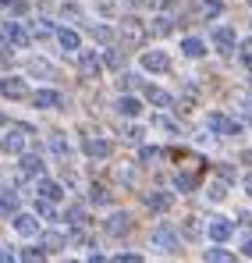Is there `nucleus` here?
<instances>
[{"label":"nucleus","instance_id":"obj_1","mask_svg":"<svg viewBox=\"0 0 252 263\" xmlns=\"http://www.w3.org/2000/svg\"><path fill=\"white\" fill-rule=\"evenodd\" d=\"M0 36H4V43H11V46H25L29 43V32H25L18 22H4V25H0Z\"/></svg>","mask_w":252,"mask_h":263},{"label":"nucleus","instance_id":"obj_2","mask_svg":"<svg viewBox=\"0 0 252 263\" xmlns=\"http://www.w3.org/2000/svg\"><path fill=\"white\" fill-rule=\"evenodd\" d=\"M0 146H4L7 153H18V157H25V132H22V128L7 132V135L0 139Z\"/></svg>","mask_w":252,"mask_h":263},{"label":"nucleus","instance_id":"obj_3","mask_svg":"<svg viewBox=\"0 0 252 263\" xmlns=\"http://www.w3.org/2000/svg\"><path fill=\"white\" fill-rule=\"evenodd\" d=\"M142 68H146V71H167L170 61H167V53H160V50H149V53H142Z\"/></svg>","mask_w":252,"mask_h":263},{"label":"nucleus","instance_id":"obj_4","mask_svg":"<svg viewBox=\"0 0 252 263\" xmlns=\"http://www.w3.org/2000/svg\"><path fill=\"white\" fill-rule=\"evenodd\" d=\"M210 128L213 132H220V135H238V121H231L227 114H210Z\"/></svg>","mask_w":252,"mask_h":263},{"label":"nucleus","instance_id":"obj_5","mask_svg":"<svg viewBox=\"0 0 252 263\" xmlns=\"http://www.w3.org/2000/svg\"><path fill=\"white\" fill-rule=\"evenodd\" d=\"M213 43H217V50L224 57H231L235 53V32L231 29H213Z\"/></svg>","mask_w":252,"mask_h":263},{"label":"nucleus","instance_id":"obj_6","mask_svg":"<svg viewBox=\"0 0 252 263\" xmlns=\"http://www.w3.org/2000/svg\"><path fill=\"white\" fill-rule=\"evenodd\" d=\"M36 192L43 196V203H57V199H61V185H57V181H50V178H40Z\"/></svg>","mask_w":252,"mask_h":263},{"label":"nucleus","instance_id":"obj_7","mask_svg":"<svg viewBox=\"0 0 252 263\" xmlns=\"http://www.w3.org/2000/svg\"><path fill=\"white\" fill-rule=\"evenodd\" d=\"M0 96L22 100V96H25V82H22V79H4V82H0Z\"/></svg>","mask_w":252,"mask_h":263},{"label":"nucleus","instance_id":"obj_8","mask_svg":"<svg viewBox=\"0 0 252 263\" xmlns=\"http://www.w3.org/2000/svg\"><path fill=\"white\" fill-rule=\"evenodd\" d=\"M153 242H157L160 249H178V238H174V228H167V224L153 231Z\"/></svg>","mask_w":252,"mask_h":263},{"label":"nucleus","instance_id":"obj_9","mask_svg":"<svg viewBox=\"0 0 252 263\" xmlns=\"http://www.w3.org/2000/svg\"><path fill=\"white\" fill-rule=\"evenodd\" d=\"M79 68H82V75H100L103 61H100V53H82L79 57Z\"/></svg>","mask_w":252,"mask_h":263},{"label":"nucleus","instance_id":"obj_10","mask_svg":"<svg viewBox=\"0 0 252 263\" xmlns=\"http://www.w3.org/2000/svg\"><path fill=\"white\" fill-rule=\"evenodd\" d=\"M14 231H18V235H36V231H40V220L29 217V214H18V217H14Z\"/></svg>","mask_w":252,"mask_h":263},{"label":"nucleus","instance_id":"obj_11","mask_svg":"<svg viewBox=\"0 0 252 263\" xmlns=\"http://www.w3.org/2000/svg\"><path fill=\"white\" fill-rule=\"evenodd\" d=\"M32 103H36V107H61V92H53V89H40V92L32 96Z\"/></svg>","mask_w":252,"mask_h":263},{"label":"nucleus","instance_id":"obj_12","mask_svg":"<svg viewBox=\"0 0 252 263\" xmlns=\"http://www.w3.org/2000/svg\"><path fill=\"white\" fill-rule=\"evenodd\" d=\"M210 238L213 242H227V238H231V224H227V220H210Z\"/></svg>","mask_w":252,"mask_h":263},{"label":"nucleus","instance_id":"obj_13","mask_svg":"<svg viewBox=\"0 0 252 263\" xmlns=\"http://www.w3.org/2000/svg\"><path fill=\"white\" fill-rule=\"evenodd\" d=\"M85 153L96 157V160H103V157L110 153V142H103V139H89V142H85Z\"/></svg>","mask_w":252,"mask_h":263},{"label":"nucleus","instance_id":"obj_14","mask_svg":"<svg viewBox=\"0 0 252 263\" xmlns=\"http://www.w3.org/2000/svg\"><path fill=\"white\" fill-rule=\"evenodd\" d=\"M128 228H131V220H128L125 214H114V217L107 220V231H110V235H125Z\"/></svg>","mask_w":252,"mask_h":263},{"label":"nucleus","instance_id":"obj_15","mask_svg":"<svg viewBox=\"0 0 252 263\" xmlns=\"http://www.w3.org/2000/svg\"><path fill=\"white\" fill-rule=\"evenodd\" d=\"M146 203H149V210L164 214V210L170 206V196H167V192H149V199H146Z\"/></svg>","mask_w":252,"mask_h":263},{"label":"nucleus","instance_id":"obj_16","mask_svg":"<svg viewBox=\"0 0 252 263\" xmlns=\"http://www.w3.org/2000/svg\"><path fill=\"white\" fill-rule=\"evenodd\" d=\"M125 43H142V25H139L135 18L125 22Z\"/></svg>","mask_w":252,"mask_h":263},{"label":"nucleus","instance_id":"obj_17","mask_svg":"<svg viewBox=\"0 0 252 263\" xmlns=\"http://www.w3.org/2000/svg\"><path fill=\"white\" fill-rule=\"evenodd\" d=\"M0 210H4V214L18 210V196H14V189H0Z\"/></svg>","mask_w":252,"mask_h":263},{"label":"nucleus","instance_id":"obj_18","mask_svg":"<svg viewBox=\"0 0 252 263\" xmlns=\"http://www.w3.org/2000/svg\"><path fill=\"white\" fill-rule=\"evenodd\" d=\"M22 171H25V175H40V171H43V160L36 157V153H25V157H22Z\"/></svg>","mask_w":252,"mask_h":263},{"label":"nucleus","instance_id":"obj_19","mask_svg":"<svg viewBox=\"0 0 252 263\" xmlns=\"http://www.w3.org/2000/svg\"><path fill=\"white\" fill-rule=\"evenodd\" d=\"M22 263H46V249H43V246H29V249L22 253Z\"/></svg>","mask_w":252,"mask_h":263},{"label":"nucleus","instance_id":"obj_20","mask_svg":"<svg viewBox=\"0 0 252 263\" xmlns=\"http://www.w3.org/2000/svg\"><path fill=\"white\" fill-rule=\"evenodd\" d=\"M57 40H61L64 50H79V36H75L71 29H57Z\"/></svg>","mask_w":252,"mask_h":263},{"label":"nucleus","instance_id":"obj_21","mask_svg":"<svg viewBox=\"0 0 252 263\" xmlns=\"http://www.w3.org/2000/svg\"><path fill=\"white\" fill-rule=\"evenodd\" d=\"M146 96H149V103H157V107H167L170 103V92H164V89H146Z\"/></svg>","mask_w":252,"mask_h":263},{"label":"nucleus","instance_id":"obj_22","mask_svg":"<svg viewBox=\"0 0 252 263\" xmlns=\"http://www.w3.org/2000/svg\"><path fill=\"white\" fill-rule=\"evenodd\" d=\"M181 50H185L188 57H203V50H206V46L199 43V40H181Z\"/></svg>","mask_w":252,"mask_h":263},{"label":"nucleus","instance_id":"obj_23","mask_svg":"<svg viewBox=\"0 0 252 263\" xmlns=\"http://www.w3.org/2000/svg\"><path fill=\"white\" fill-rule=\"evenodd\" d=\"M206 260H210V263H235V256H231V253H224V249H210V253H206Z\"/></svg>","mask_w":252,"mask_h":263},{"label":"nucleus","instance_id":"obj_24","mask_svg":"<svg viewBox=\"0 0 252 263\" xmlns=\"http://www.w3.org/2000/svg\"><path fill=\"white\" fill-rule=\"evenodd\" d=\"M174 185H178L181 192H192V189H196V175H178V178H174Z\"/></svg>","mask_w":252,"mask_h":263},{"label":"nucleus","instance_id":"obj_25","mask_svg":"<svg viewBox=\"0 0 252 263\" xmlns=\"http://www.w3.org/2000/svg\"><path fill=\"white\" fill-rule=\"evenodd\" d=\"M220 11H224V4H220V0H206V4H203V14H206V18H217Z\"/></svg>","mask_w":252,"mask_h":263},{"label":"nucleus","instance_id":"obj_26","mask_svg":"<svg viewBox=\"0 0 252 263\" xmlns=\"http://www.w3.org/2000/svg\"><path fill=\"white\" fill-rule=\"evenodd\" d=\"M121 114H125V118H135V114H139V100H131V96L121 100Z\"/></svg>","mask_w":252,"mask_h":263},{"label":"nucleus","instance_id":"obj_27","mask_svg":"<svg viewBox=\"0 0 252 263\" xmlns=\"http://www.w3.org/2000/svg\"><path fill=\"white\" fill-rule=\"evenodd\" d=\"M103 64H107V68H121V64H125V57H121L118 50H110V53L103 57Z\"/></svg>","mask_w":252,"mask_h":263},{"label":"nucleus","instance_id":"obj_28","mask_svg":"<svg viewBox=\"0 0 252 263\" xmlns=\"http://www.w3.org/2000/svg\"><path fill=\"white\" fill-rule=\"evenodd\" d=\"M68 220L82 228V224H85V210H82V206H71V210H68Z\"/></svg>","mask_w":252,"mask_h":263},{"label":"nucleus","instance_id":"obj_29","mask_svg":"<svg viewBox=\"0 0 252 263\" xmlns=\"http://www.w3.org/2000/svg\"><path fill=\"white\" fill-rule=\"evenodd\" d=\"M32 75H43V79H46V75H53V68H50L46 61H32Z\"/></svg>","mask_w":252,"mask_h":263},{"label":"nucleus","instance_id":"obj_30","mask_svg":"<svg viewBox=\"0 0 252 263\" xmlns=\"http://www.w3.org/2000/svg\"><path fill=\"white\" fill-rule=\"evenodd\" d=\"M92 36H96V43H110V29H107V25H96Z\"/></svg>","mask_w":252,"mask_h":263},{"label":"nucleus","instance_id":"obj_31","mask_svg":"<svg viewBox=\"0 0 252 263\" xmlns=\"http://www.w3.org/2000/svg\"><path fill=\"white\" fill-rule=\"evenodd\" d=\"M92 199H96V203H110V192H107L103 185H92Z\"/></svg>","mask_w":252,"mask_h":263},{"label":"nucleus","instance_id":"obj_32","mask_svg":"<svg viewBox=\"0 0 252 263\" xmlns=\"http://www.w3.org/2000/svg\"><path fill=\"white\" fill-rule=\"evenodd\" d=\"M153 32H157V36H167V32H170V22H167V18H157V22H153Z\"/></svg>","mask_w":252,"mask_h":263},{"label":"nucleus","instance_id":"obj_33","mask_svg":"<svg viewBox=\"0 0 252 263\" xmlns=\"http://www.w3.org/2000/svg\"><path fill=\"white\" fill-rule=\"evenodd\" d=\"M61 246H64V238H61L57 231H50V235H46V249H61Z\"/></svg>","mask_w":252,"mask_h":263},{"label":"nucleus","instance_id":"obj_34","mask_svg":"<svg viewBox=\"0 0 252 263\" xmlns=\"http://www.w3.org/2000/svg\"><path fill=\"white\" fill-rule=\"evenodd\" d=\"M238 53H242V61H245V64H252V40H245V43L238 46Z\"/></svg>","mask_w":252,"mask_h":263},{"label":"nucleus","instance_id":"obj_35","mask_svg":"<svg viewBox=\"0 0 252 263\" xmlns=\"http://www.w3.org/2000/svg\"><path fill=\"white\" fill-rule=\"evenodd\" d=\"M53 153H57V157H68V142H64V139H61V135H57V139H53Z\"/></svg>","mask_w":252,"mask_h":263},{"label":"nucleus","instance_id":"obj_36","mask_svg":"<svg viewBox=\"0 0 252 263\" xmlns=\"http://www.w3.org/2000/svg\"><path fill=\"white\" fill-rule=\"evenodd\" d=\"M157 157H160V149H157V146H146V149H142V160H146V164H149V160H157Z\"/></svg>","mask_w":252,"mask_h":263},{"label":"nucleus","instance_id":"obj_37","mask_svg":"<svg viewBox=\"0 0 252 263\" xmlns=\"http://www.w3.org/2000/svg\"><path fill=\"white\" fill-rule=\"evenodd\" d=\"M36 210H40L43 217H57V210H53V206H50V203H36Z\"/></svg>","mask_w":252,"mask_h":263},{"label":"nucleus","instance_id":"obj_38","mask_svg":"<svg viewBox=\"0 0 252 263\" xmlns=\"http://www.w3.org/2000/svg\"><path fill=\"white\" fill-rule=\"evenodd\" d=\"M0 263H14V249H7V246H0Z\"/></svg>","mask_w":252,"mask_h":263},{"label":"nucleus","instance_id":"obj_39","mask_svg":"<svg viewBox=\"0 0 252 263\" xmlns=\"http://www.w3.org/2000/svg\"><path fill=\"white\" fill-rule=\"evenodd\" d=\"M118 263H142L139 253H125V256H118Z\"/></svg>","mask_w":252,"mask_h":263},{"label":"nucleus","instance_id":"obj_40","mask_svg":"<svg viewBox=\"0 0 252 263\" xmlns=\"http://www.w3.org/2000/svg\"><path fill=\"white\" fill-rule=\"evenodd\" d=\"M125 135H128V139H131V142H139V139H142V128H128Z\"/></svg>","mask_w":252,"mask_h":263},{"label":"nucleus","instance_id":"obj_41","mask_svg":"<svg viewBox=\"0 0 252 263\" xmlns=\"http://www.w3.org/2000/svg\"><path fill=\"white\" fill-rule=\"evenodd\" d=\"M89 263H110V260H107V256H100V253H92V256H89Z\"/></svg>","mask_w":252,"mask_h":263},{"label":"nucleus","instance_id":"obj_42","mask_svg":"<svg viewBox=\"0 0 252 263\" xmlns=\"http://www.w3.org/2000/svg\"><path fill=\"white\" fill-rule=\"evenodd\" d=\"M242 160H245V164H252V149H249V153H242Z\"/></svg>","mask_w":252,"mask_h":263},{"label":"nucleus","instance_id":"obj_43","mask_svg":"<svg viewBox=\"0 0 252 263\" xmlns=\"http://www.w3.org/2000/svg\"><path fill=\"white\" fill-rule=\"evenodd\" d=\"M128 4H131V7H142V4H146V0H128Z\"/></svg>","mask_w":252,"mask_h":263},{"label":"nucleus","instance_id":"obj_44","mask_svg":"<svg viewBox=\"0 0 252 263\" xmlns=\"http://www.w3.org/2000/svg\"><path fill=\"white\" fill-rule=\"evenodd\" d=\"M245 256H252V242H245Z\"/></svg>","mask_w":252,"mask_h":263},{"label":"nucleus","instance_id":"obj_45","mask_svg":"<svg viewBox=\"0 0 252 263\" xmlns=\"http://www.w3.org/2000/svg\"><path fill=\"white\" fill-rule=\"evenodd\" d=\"M0 7H11V0H0Z\"/></svg>","mask_w":252,"mask_h":263},{"label":"nucleus","instance_id":"obj_46","mask_svg":"<svg viewBox=\"0 0 252 263\" xmlns=\"http://www.w3.org/2000/svg\"><path fill=\"white\" fill-rule=\"evenodd\" d=\"M249 192H252V181H249Z\"/></svg>","mask_w":252,"mask_h":263},{"label":"nucleus","instance_id":"obj_47","mask_svg":"<svg viewBox=\"0 0 252 263\" xmlns=\"http://www.w3.org/2000/svg\"><path fill=\"white\" fill-rule=\"evenodd\" d=\"M68 263H75V260H68Z\"/></svg>","mask_w":252,"mask_h":263}]
</instances>
